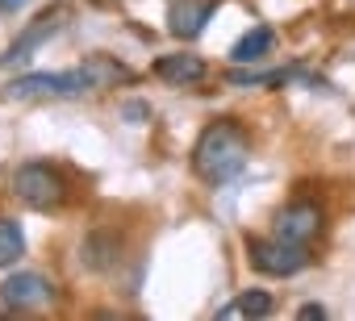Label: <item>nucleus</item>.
<instances>
[{
  "mask_svg": "<svg viewBox=\"0 0 355 321\" xmlns=\"http://www.w3.org/2000/svg\"><path fill=\"white\" fill-rule=\"evenodd\" d=\"M297 317H305V321H326V304H301Z\"/></svg>",
  "mask_w": 355,
  "mask_h": 321,
  "instance_id": "obj_16",
  "label": "nucleus"
},
{
  "mask_svg": "<svg viewBox=\"0 0 355 321\" xmlns=\"http://www.w3.org/2000/svg\"><path fill=\"white\" fill-rule=\"evenodd\" d=\"M247 263L259 271V275H272V279H288L297 271L309 267V246H297V242H284V238H259L251 234L247 238Z\"/></svg>",
  "mask_w": 355,
  "mask_h": 321,
  "instance_id": "obj_3",
  "label": "nucleus"
},
{
  "mask_svg": "<svg viewBox=\"0 0 355 321\" xmlns=\"http://www.w3.org/2000/svg\"><path fill=\"white\" fill-rule=\"evenodd\" d=\"M251 163V134L239 117H214L193 146V176L209 188H226Z\"/></svg>",
  "mask_w": 355,
  "mask_h": 321,
  "instance_id": "obj_1",
  "label": "nucleus"
},
{
  "mask_svg": "<svg viewBox=\"0 0 355 321\" xmlns=\"http://www.w3.org/2000/svg\"><path fill=\"white\" fill-rule=\"evenodd\" d=\"M51 300H55V284L42 271H13L0 284V304L9 313H34V309H46Z\"/></svg>",
  "mask_w": 355,
  "mask_h": 321,
  "instance_id": "obj_6",
  "label": "nucleus"
},
{
  "mask_svg": "<svg viewBox=\"0 0 355 321\" xmlns=\"http://www.w3.org/2000/svg\"><path fill=\"white\" fill-rule=\"evenodd\" d=\"M226 80L239 88H276V84L293 80V71H230Z\"/></svg>",
  "mask_w": 355,
  "mask_h": 321,
  "instance_id": "obj_15",
  "label": "nucleus"
},
{
  "mask_svg": "<svg viewBox=\"0 0 355 321\" xmlns=\"http://www.w3.org/2000/svg\"><path fill=\"white\" fill-rule=\"evenodd\" d=\"M26 255V230L13 217H0V267H13Z\"/></svg>",
  "mask_w": 355,
  "mask_h": 321,
  "instance_id": "obj_13",
  "label": "nucleus"
},
{
  "mask_svg": "<svg viewBox=\"0 0 355 321\" xmlns=\"http://www.w3.org/2000/svg\"><path fill=\"white\" fill-rule=\"evenodd\" d=\"M59 21H63V13H59V9L42 13V17H38L26 34H17V38L9 42V51L0 55V67H21V63H26V59H30V55H34V51H38V46H42L55 30H59Z\"/></svg>",
  "mask_w": 355,
  "mask_h": 321,
  "instance_id": "obj_8",
  "label": "nucleus"
},
{
  "mask_svg": "<svg viewBox=\"0 0 355 321\" xmlns=\"http://www.w3.org/2000/svg\"><path fill=\"white\" fill-rule=\"evenodd\" d=\"M214 13H218V0H171L167 5V30L180 42H193V38H201V30L209 26Z\"/></svg>",
  "mask_w": 355,
  "mask_h": 321,
  "instance_id": "obj_7",
  "label": "nucleus"
},
{
  "mask_svg": "<svg viewBox=\"0 0 355 321\" xmlns=\"http://www.w3.org/2000/svg\"><path fill=\"white\" fill-rule=\"evenodd\" d=\"M84 92H88V80H84L80 67H71V71H30V75H17V80L5 84V96H13V100H55V96L71 100V96H84Z\"/></svg>",
  "mask_w": 355,
  "mask_h": 321,
  "instance_id": "obj_4",
  "label": "nucleus"
},
{
  "mask_svg": "<svg viewBox=\"0 0 355 321\" xmlns=\"http://www.w3.org/2000/svg\"><path fill=\"white\" fill-rule=\"evenodd\" d=\"M150 71H155V80H163L171 88H193L209 75V63L197 59V55H159L150 63Z\"/></svg>",
  "mask_w": 355,
  "mask_h": 321,
  "instance_id": "obj_9",
  "label": "nucleus"
},
{
  "mask_svg": "<svg viewBox=\"0 0 355 321\" xmlns=\"http://www.w3.org/2000/svg\"><path fill=\"white\" fill-rule=\"evenodd\" d=\"M272 46H276V30H268V26H255V30H247V34L234 42L230 59H234L239 67H247V63H259L263 55H272Z\"/></svg>",
  "mask_w": 355,
  "mask_h": 321,
  "instance_id": "obj_11",
  "label": "nucleus"
},
{
  "mask_svg": "<svg viewBox=\"0 0 355 321\" xmlns=\"http://www.w3.org/2000/svg\"><path fill=\"white\" fill-rule=\"evenodd\" d=\"M272 309H276L272 292H263V288H247V292H239V300H230L226 309H218V317H268Z\"/></svg>",
  "mask_w": 355,
  "mask_h": 321,
  "instance_id": "obj_12",
  "label": "nucleus"
},
{
  "mask_svg": "<svg viewBox=\"0 0 355 321\" xmlns=\"http://www.w3.org/2000/svg\"><path fill=\"white\" fill-rule=\"evenodd\" d=\"M9 192H13L26 209L46 213V209H55V205H63V201H67V180H63L51 163L34 158V163H21V167L13 172Z\"/></svg>",
  "mask_w": 355,
  "mask_h": 321,
  "instance_id": "obj_2",
  "label": "nucleus"
},
{
  "mask_svg": "<svg viewBox=\"0 0 355 321\" xmlns=\"http://www.w3.org/2000/svg\"><path fill=\"white\" fill-rule=\"evenodd\" d=\"M84 80H88V92H109V88H121V84H134V71L125 63H117L113 55H88L80 63Z\"/></svg>",
  "mask_w": 355,
  "mask_h": 321,
  "instance_id": "obj_10",
  "label": "nucleus"
},
{
  "mask_svg": "<svg viewBox=\"0 0 355 321\" xmlns=\"http://www.w3.org/2000/svg\"><path fill=\"white\" fill-rule=\"evenodd\" d=\"M117 263V246L113 242H105V238H88L84 242V267L88 271H109Z\"/></svg>",
  "mask_w": 355,
  "mask_h": 321,
  "instance_id": "obj_14",
  "label": "nucleus"
},
{
  "mask_svg": "<svg viewBox=\"0 0 355 321\" xmlns=\"http://www.w3.org/2000/svg\"><path fill=\"white\" fill-rule=\"evenodd\" d=\"M322 226H326V217H322V209L313 201H288L272 217V234L284 238V242H297V246H313Z\"/></svg>",
  "mask_w": 355,
  "mask_h": 321,
  "instance_id": "obj_5",
  "label": "nucleus"
}]
</instances>
